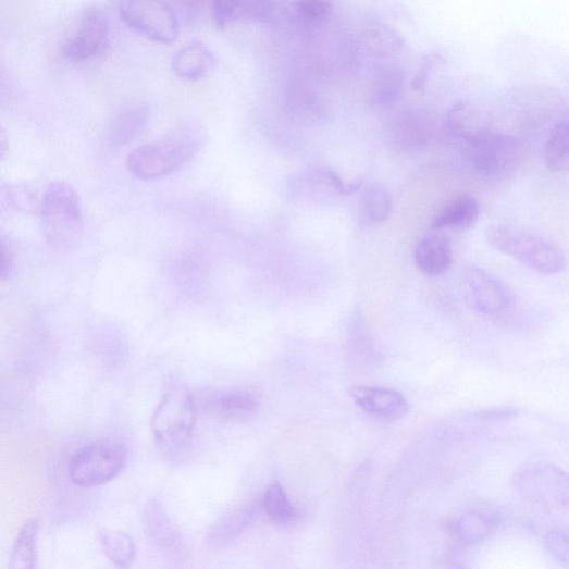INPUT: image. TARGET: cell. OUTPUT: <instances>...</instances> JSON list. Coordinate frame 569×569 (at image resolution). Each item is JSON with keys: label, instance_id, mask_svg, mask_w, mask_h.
<instances>
[{"label": "cell", "instance_id": "1", "mask_svg": "<svg viewBox=\"0 0 569 569\" xmlns=\"http://www.w3.org/2000/svg\"><path fill=\"white\" fill-rule=\"evenodd\" d=\"M205 132L196 124H185L165 136L133 150L127 169L140 181L170 176L193 161L205 144Z\"/></svg>", "mask_w": 569, "mask_h": 569}, {"label": "cell", "instance_id": "2", "mask_svg": "<svg viewBox=\"0 0 569 569\" xmlns=\"http://www.w3.org/2000/svg\"><path fill=\"white\" fill-rule=\"evenodd\" d=\"M40 226L46 243L58 250L77 246L84 231L81 197L65 181H54L44 190L40 205Z\"/></svg>", "mask_w": 569, "mask_h": 569}, {"label": "cell", "instance_id": "3", "mask_svg": "<svg viewBox=\"0 0 569 569\" xmlns=\"http://www.w3.org/2000/svg\"><path fill=\"white\" fill-rule=\"evenodd\" d=\"M485 237L495 250L541 275H558L566 269L564 251L531 232L507 225H493L486 230Z\"/></svg>", "mask_w": 569, "mask_h": 569}, {"label": "cell", "instance_id": "4", "mask_svg": "<svg viewBox=\"0 0 569 569\" xmlns=\"http://www.w3.org/2000/svg\"><path fill=\"white\" fill-rule=\"evenodd\" d=\"M465 158L484 180L498 182L516 172L524 158L523 143L484 126L459 143Z\"/></svg>", "mask_w": 569, "mask_h": 569}, {"label": "cell", "instance_id": "5", "mask_svg": "<svg viewBox=\"0 0 569 569\" xmlns=\"http://www.w3.org/2000/svg\"><path fill=\"white\" fill-rule=\"evenodd\" d=\"M196 421L197 409L191 393L185 385L173 383L154 408L150 428L164 449L177 450L190 443Z\"/></svg>", "mask_w": 569, "mask_h": 569}, {"label": "cell", "instance_id": "6", "mask_svg": "<svg viewBox=\"0 0 569 569\" xmlns=\"http://www.w3.org/2000/svg\"><path fill=\"white\" fill-rule=\"evenodd\" d=\"M515 488L531 504L569 522V475L547 461H533L516 473Z\"/></svg>", "mask_w": 569, "mask_h": 569}, {"label": "cell", "instance_id": "7", "mask_svg": "<svg viewBox=\"0 0 569 569\" xmlns=\"http://www.w3.org/2000/svg\"><path fill=\"white\" fill-rule=\"evenodd\" d=\"M126 449L113 440H102L78 449L70 462L71 481L79 487H97L113 481L124 469Z\"/></svg>", "mask_w": 569, "mask_h": 569}, {"label": "cell", "instance_id": "8", "mask_svg": "<svg viewBox=\"0 0 569 569\" xmlns=\"http://www.w3.org/2000/svg\"><path fill=\"white\" fill-rule=\"evenodd\" d=\"M461 290L470 308L491 320L505 321L517 308L512 290L497 276L479 268L462 272Z\"/></svg>", "mask_w": 569, "mask_h": 569}, {"label": "cell", "instance_id": "9", "mask_svg": "<svg viewBox=\"0 0 569 569\" xmlns=\"http://www.w3.org/2000/svg\"><path fill=\"white\" fill-rule=\"evenodd\" d=\"M119 12L127 26L149 40L169 45L180 37V18L168 0H120Z\"/></svg>", "mask_w": 569, "mask_h": 569}, {"label": "cell", "instance_id": "10", "mask_svg": "<svg viewBox=\"0 0 569 569\" xmlns=\"http://www.w3.org/2000/svg\"><path fill=\"white\" fill-rule=\"evenodd\" d=\"M317 81H320L318 76L306 66L296 67L286 81L284 108L297 124L319 126L331 120V108L317 87Z\"/></svg>", "mask_w": 569, "mask_h": 569}, {"label": "cell", "instance_id": "11", "mask_svg": "<svg viewBox=\"0 0 569 569\" xmlns=\"http://www.w3.org/2000/svg\"><path fill=\"white\" fill-rule=\"evenodd\" d=\"M213 25L221 30L236 24L276 26L292 17L286 0H209Z\"/></svg>", "mask_w": 569, "mask_h": 569}, {"label": "cell", "instance_id": "12", "mask_svg": "<svg viewBox=\"0 0 569 569\" xmlns=\"http://www.w3.org/2000/svg\"><path fill=\"white\" fill-rule=\"evenodd\" d=\"M112 41L109 16L90 9L84 13L77 30L64 42L62 55L71 64L87 63L106 55Z\"/></svg>", "mask_w": 569, "mask_h": 569}, {"label": "cell", "instance_id": "13", "mask_svg": "<svg viewBox=\"0 0 569 569\" xmlns=\"http://www.w3.org/2000/svg\"><path fill=\"white\" fill-rule=\"evenodd\" d=\"M435 126L422 110H405L389 122L387 143L398 153H408L426 147L433 139Z\"/></svg>", "mask_w": 569, "mask_h": 569}, {"label": "cell", "instance_id": "14", "mask_svg": "<svg viewBox=\"0 0 569 569\" xmlns=\"http://www.w3.org/2000/svg\"><path fill=\"white\" fill-rule=\"evenodd\" d=\"M363 185L361 180L346 184L335 171L318 168L294 177L289 183V190L299 199L320 201L351 195L359 191Z\"/></svg>", "mask_w": 569, "mask_h": 569}, {"label": "cell", "instance_id": "15", "mask_svg": "<svg viewBox=\"0 0 569 569\" xmlns=\"http://www.w3.org/2000/svg\"><path fill=\"white\" fill-rule=\"evenodd\" d=\"M369 85V98L376 108H391L405 89L406 70L396 59L374 61Z\"/></svg>", "mask_w": 569, "mask_h": 569}, {"label": "cell", "instance_id": "16", "mask_svg": "<svg viewBox=\"0 0 569 569\" xmlns=\"http://www.w3.org/2000/svg\"><path fill=\"white\" fill-rule=\"evenodd\" d=\"M144 531L150 544L168 554L178 553L182 537L159 499H149L143 510Z\"/></svg>", "mask_w": 569, "mask_h": 569}, {"label": "cell", "instance_id": "17", "mask_svg": "<svg viewBox=\"0 0 569 569\" xmlns=\"http://www.w3.org/2000/svg\"><path fill=\"white\" fill-rule=\"evenodd\" d=\"M350 395L361 409L382 420L396 421L404 418L408 411L405 397L393 389L357 386L350 389Z\"/></svg>", "mask_w": 569, "mask_h": 569}, {"label": "cell", "instance_id": "18", "mask_svg": "<svg viewBox=\"0 0 569 569\" xmlns=\"http://www.w3.org/2000/svg\"><path fill=\"white\" fill-rule=\"evenodd\" d=\"M217 66V59L209 46L193 41L177 51L172 61L173 73L182 79L197 82L209 76Z\"/></svg>", "mask_w": 569, "mask_h": 569}, {"label": "cell", "instance_id": "19", "mask_svg": "<svg viewBox=\"0 0 569 569\" xmlns=\"http://www.w3.org/2000/svg\"><path fill=\"white\" fill-rule=\"evenodd\" d=\"M480 214V203L474 196L459 195L442 207L431 227L435 231H467L477 225Z\"/></svg>", "mask_w": 569, "mask_h": 569}, {"label": "cell", "instance_id": "20", "mask_svg": "<svg viewBox=\"0 0 569 569\" xmlns=\"http://www.w3.org/2000/svg\"><path fill=\"white\" fill-rule=\"evenodd\" d=\"M419 270L426 276L435 277L446 273L454 260L452 242L444 235L423 238L413 252Z\"/></svg>", "mask_w": 569, "mask_h": 569}, {"label": "cell", "instance_id": "21", "mask_svg": "<svg viewBox=\"0 0 569 569\" xmlns=\"http://www.w3.org/2000/svg\"><path fill=\"white\" fill-rule=\"evenodd\" d=\"M337 12V0H294L290 22L301 34L323 30L332 25Z\"/></svg>", "mask_w": 569, "mask_h": 569}, {"label": "cell", "instance_id": "22", "mask_svg": "<svg viewBox=\"0 0 569 569\" xmlns=\"http://www.w3.org/2000/svg\"><path fill=\"white\" fill-rule=\"evenodd\" d=\"M205 405L218 417L237 419L249 416L257 408L258 398L249 389L232 388L214 392L205 399Z\"/></svg>", "mask_w": 569, "mask_h": 569}, {"label": "cell", "instance_id": "23", "mask_svg": "<svg viewBox=\"0 0 569 569\" xmlns=\"http://www.w3.org/2000/svg\"><path fill=\"white\" fill-rule=\"evenodd\" d=\"M149 111L144 107L129 108L112 122L108 139L113 147H122L135 140L146 128Z\"/></svg>", "mask_w": 569, "mask_h": 569}, {"label": "cell", "instance_id": "24", "mask_svg": "<svg viewBox=\"0 0 569 569\" xmlns=\"http://www.w3.org/2000/svg\"><path fill=\"white\" fill-rule=\"evenodd\" d=\"M97 537L102 553L114 565L127 568L135 561L137 548L127 533L120 530L99 529Z\"/></svg>", "mask_w": 569, "mask_h": 569}, {"label": "cell", "instance_id": "25", "mask_svg": "<svg viewBox=\"0 0 569 569\" xmlns=\"http://www.w3.org/2000/svg\"><path fill=\"white\" fill-rule=\"evenodd\" d=\"M393 207L392 195L384 186L373 184L360 188L359 209L370 223L380 224L386 221Z\"/></svg>", "mask_w": 569, "mask_h": 569}, {"label": "cell", "instance_id": "26", "mask_svg": "<svg viewBox=\"0 0 569 569\" xmlns=\"http://www.w3.org/2000/svg\"><path fill=\"white\" fill-rule=\"evenodd\" d=\"M493 531V522L484 514L473 511L459 517L453 525L452 532L457 541L467 546H474L484 542Z\"/></svg>", "mask_w": 569, "mask_h": 569}, {"label": "cell", "instance_id": "27", "mask_svg": "<svg viewBox=\"0 0 569 569\" xmlns=\"http://www.w3.org/2000/svg\"><path fill=\"white\" fill-rule=\"evenodd\" d=\"M39 523L36 519L28 520L18 533L12 555L11 569H33L37 561V537Z\"/></svg>", "mask_w": 569, "mask_h": 569}, {"label": "cell", "instance_id": "28", "mask_svg": "<svg viewBox=\"0 0 569 569\" xmlns=\"http://www.w3.org/2000/svg\"><path fill=\"white\" fill-rule=\"evenodd\" d=\"M545 161L553 172H569V121L551 131L545 144Z\"/></svg>", "mask_w": 569, "mask_h": 569}, {"label": "cell", "instance_id": "29", "mask_svg": "<svg viewBox=\"0 0 569 569\" xmlns=\"http://www.w3.org/2000/svg\"><path fill=\"white\" fill-rule=\"evenodd\" d=\"M263 508L270 519L277 524H288L296 517V510L287 494L277 483L271 485L265 492Z\"/></svg>", "mask_w": 569, "mask_h": 569}, {"label": "cell", "instance_id": "30", "mask_svg": "<svg viewBox=\"0 0 569 569\" xmlns=\"http://www.w3.org/2000/svg\"><path fill=\"white\" fill-rule=\"evenodd\" d=\"M250 514L248 511L236 512L218 524L207 536V542L214 546L224 545L226 542L233 540L242 531L246 524Z\"/></svg>", "mask_w": 569, "mask_h": 569}, {"label": "cell", "instance_id": "31", "mask_svg": "<svg viewBox=\"0 0 569 569\" xmlns=\"http://www.w3.org/2000/svg\"><path fill=\"white\" fill-rule=\"evenodd\" d=\"M544 547L560 564H569V535L561 530H551L544 536Z\"/></svg>", "mask_w": 569, "mask_h": 569}, {"label": "cell", "instance_id": "32", "mask_svg": "<svg viewBox=\"0 0 569 569\" xmlns=\"http://www.w3.org/2000/svg\"><path fill=\"white\" fill-rule=\"evenodd\" d=\"M207 3H209V0H207ZM205 7L206 0H175V5L173 8L178 18L182 16V20L189 22L198 18Z\"/></svg>", "mask_w": 569, "mask_h": 569}, {"label": "cell", "instance_id": "33", "mask_svg": "<svg viewBox=\"0 0 569 569\" xmlns=\"http://www.w3.org/2000/svg\"><path fill=\"white\" fill-rule=\"evenodd\" d=\"M2 280L8 281L12 277L15 268V256L10 243L2 238Z\"/></svg>", "mask_w": 569, "mask_h": 569}]
</instances>
